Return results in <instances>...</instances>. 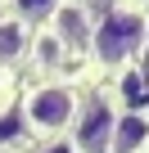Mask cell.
Returning <instances> with one entry per match:
<instances>
[{"instance_id":"obj_1","label":"cell","mask_w":149,"mask_h":153,"mask_svg":"<svg viewBox=\"0 0 149 153\" xmlns=\"http://www.w3.org/2000/svg\"><path fill=\"white\" fill-rule=\"evenodd\" d=\"M140 41H145V14H140V9H113V14L91 32V50H95V59L109 63V68L127 63V59L140 50Z\"/></svg>"},{"instance_id":"obj_2","label":"cell","mask_w":149,"mask_h":153,"mask_svg":"<svg viewBox=\"0 0 149 153\" xmlns=\"http://www.w3.org/2000/svg\"><path fill=\"white\" fill-rule=\"evenodd\" d=\"M77 113V95L68 86H41L27 95V122L36 131H63Z\"/></svg>"},{"instance_id":"obj_3","label":"cell","mask_w":149,"mask_h":153,"mask_svg":"<svg viewBox=\"0 0 149 153\" xmlns=\"http://www.w3.org/2000/svg\"><path fill=\"white\" fill-rule=\"evenodd\" d=\"M113 108L104 104V99H95L86 113H82V122H77V149H86V153H104L109 144H113Z\"/></svg>"},{"instance_id":"obj_4","label":"cell","mask_w":149,"mask_h":153,"mask_svg":"<svg viewBox=\"0 0 149 153\" xmlns=\"http://www.w3.org/2000/svg\"><path fill=\"white\" fill-rule=\"evenodd\" d=\"M50 23H54L50 32L59 36L63 50H82V45H91V32H95V27H91V14H86L82 5H59V9L50 14Z\"/></svg>"},{"instance_id":"obj_5","label":"cell","mask_w":149,"mask_h":153,"mask_svg":"<svg viewBox=\"0 0 149 153\" xmlns=\"http://www.w3.org/2000/svg\"><path fill=\"white\" fill-rule=\"evenodd\" d=\"M145 140H149V117L145 113H127L113 126V153H136Z\"/></svg>"},{"instance_id":"obj_6","label":"cell","mask_w":149,"mask_h":153,"mask_svg":"<svg viewBox=\"0 0 149 153\" xmlns=\"http://www.w3.org/2000/svg\"><path fill=\"white\" fill-rule=\"evenodd\" d=\"M23 54H27V27H23V18H0V68L18 63Z\"/></svg>"},{"instance_id":"obj_7","label":"cell","mask_w":149,"mask_h":153,"mask_svg":"<svg viewBox=\"0 0 149 153\" xmlns=\"http://www.w3.org/2000/svg\"><path fill=\"white\" fill-rule=\"evenodd\" d=\"M59 5H63V0H14V9H18L23 23H41V18H50Z\"/></svg>"},{"instance_id":"obj_8","label":"cell","mask_w":149,"mask_h":153,"mask_svg":"<svg viewBox=\"0 0 149 153\" xmlns=\"http://www.w3.org/2000/svg\"><path fill=\"white\" fill-rule=\"evenodd\" d=\"M59 59H63V45H59L54 32H45V36L36 41V63H41V68H54Z\"/></svg>"},{"instance_id":"obj_9","label":"cell","mask_w":149,"mask_h":153,"mask_svg":"<svg viewBox=\"0 0 149 153\" xmlns=\"http://www.w3.org/2000/svg\"><path fill=\"white\" fill-rule=\"evenodd\" d=\"M41 153H77V149H72V144H45Z\"/></svg>"}]
</instances>
